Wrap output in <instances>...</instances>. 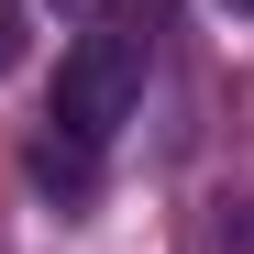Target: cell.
Wrapping results in <instances>:
<instances>
[{
	"label": "cell",
	"mask_w": 254,
	"mask_h": 254,
	"mask_svg": "<svg viewBox=\"0 0 254 254\" xmlns=\"http://www.w3.org/2000/svg\"><path fill=\"white\" fill-rule=\"evenodd\" d=\"M22 45H33V22H22V0H0V77L22 66Z\"/></svg>",
	"instance_id": "7a4b0ae2"
},
{
	"label": "cell",
	"mask_w": 254,
	"mask_h": 254,
	"mask_svg": "<svg viewBox=\"0 0 254 254\" xmlns=\"http://www.w3.org/2000/svg\"><path fill=\"white\" fill-rule=\"evenodd\" d=\"M133 111H144V33H133V22H100V33H77V45L56 56V100H45L56 144L100 155V144H111Z\"/></svg>",
	"instance_id": "6da1fadb"
},
{
	"label": "cell",
	"mask_w": 254,
	"mask_h": 254,
	"mask_svg": "<svg viewBox=\"0 0 254 254\" xmlns=\"http://www.w3.org/2000/svg\"><path fill=\"white\" fill-rule=\"evenodd\" d=\"M232 11H254V0H232Z\"/></svg>",
	"instance_id": "3957f363"
}]
</instances>
